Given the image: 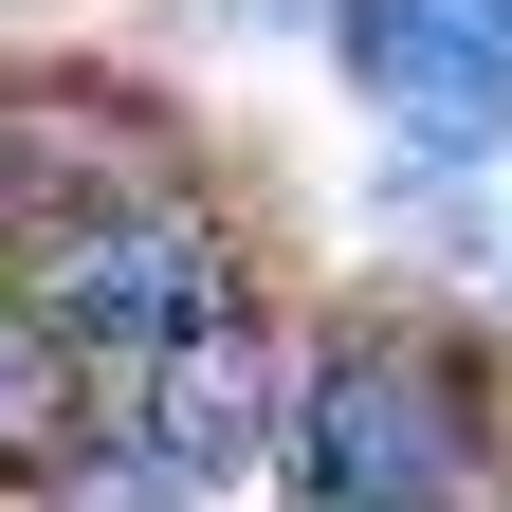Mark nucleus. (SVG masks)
I'll use <instances>...</instances> for the list:
<instances>
[{"mask_svg":"<svg viewBox=\"0 0 512 512\" xmlns=\"http://www.w3.org/2000/svg\"><path fill=\"white\" fill-rule=\"evenodd\" d=\"M74 348H55L37 330V311H0V476H55V458H74Z\"/></svg>","mask_w":512,"mask_h":512,"instance_id":"6","label":"nucleus"},{"mask_svg":"<svg viewBox=\"0 0 512 512\" xmlns=\"http://www.w3.org/2000/svg\"><path fill=\"white\" fill-rule=\"evenodd\" d=\"M330 55L366 110L421 128V183H458L512 128V0H330Z\"/></svg>","mask_w":512,"mask_h":512,"instance_id":"3","label":"nucleus"},{"mask_svg":"<svg viewBox=\"0 0 512 512\" xmlns=\"http://www.w3.org/2000/svg\"><path fill=\"white\" fill-rule=\"evenodd\" d=\"M275 439H293V384H275V330H256V293L183 311V330L147 348V476L220 494L238 458H275Z\"/></svg>","mask_w":512,"mask_h":512,"instance_id":"4","label":"nucleus"},{"mask_svg":"<svg viewBox=\"0 0 512 512\" xmlns=\"http://www.w3.org/2000/svg\"><path fill=\"white\" fill-rule=\"evenodd\" d=\"M37 512H183V476H147V458H92V439H74V458L37 476Z\"/></svg>","mask_w":512,"mask_h":512,"instance_id":"7","label":"nucleus"},{"mask_svg":"<svg viewBox=\"0 0 512 512\" xmlns=\"http://www.w3.org/2000/svg\"><path fill=\"white\" fill-rule=\"evenodd\" d=\"M220 293H238V238L183 202V183H110V202H55L19 238V311L74 366H147L183 311H220Z\"/></svg>","mask_w":512,"mask_h":512,"instance_id":"1","label":"nucleus"},{"mask_svg":"<svg viewBox=\"0 0 512 512\" xmlns=\"http://www.w3.org/2000/svg\"><path fill=\"white\" fill-rule=\"evenodd\" d=\"M293 458H311L330 512H439L458 458H476V403H458V366L421 330H348L311 366V403H293Z\"/></svg>","mask_w":512,"mask_h":512,"instance_id":"2","label":"nucleus"},{"mask_svg":"<svg viewBox=\"0 0 512 512\" xmlns=\"http://www.w3.org/2000/svg\"><path fill=\"white\" fill-rule=\"evenodd\" d=\"M110 183H165V147H147V110H128V92H74V74L0 92V202H19V220L110 202Z\"/></svg>","mask_w":512,"mask_h":512,"instance_id":"5","label":"nucleus"}]
</instances>
